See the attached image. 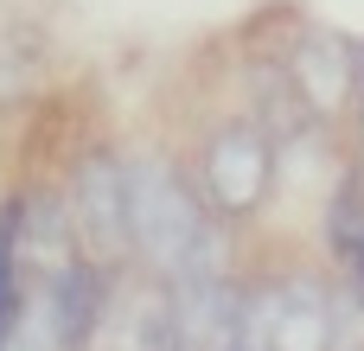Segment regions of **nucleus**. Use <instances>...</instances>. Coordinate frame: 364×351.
I'll use <instances>...</instances> for the list:
<instances>
[{
    "label": "nucleus",
    "mask_w": 364,
    "mask_h": 351,
    "mask_svg": "<svg viewBox=\"0 0 364 351\" xmlns=\"http://www.w3.org/2000/svg\"><path fill=\"white\" fill-rule=\"evenodd\" d=\"M211 205L173 160H128V256H141L154 275H192L211 269Z\"/></svg>",
    "instance_id": "obj_1"
},
{
    "label": "nucleus",
    "mask_w": 364,
    "mask_h": 351,
    "mask_svg": "<svg viewBox=\"0 0 364 351\" xmlns=\"http://www.w3.org/2000/svg\"><path fill=\"white\" fill-rule=\"evenodd\" d=\"M64 211H70V230L90 249V262H122L128 256V160H115L109 147L83 153Z\"/></svg>",
    "instance_id": "obj_2"
},
{
    "label": "nucleus",
    "mask_w": 364,
    "mask_h": 351,
    "mask_svg": "<svg viewBox=\"0 0 364 351\" xmlns=\"http://www.w3.org/2000/svg\"><path fill=\"white\" fill-rule=\"evenodd\" d=\"M269 134L256 122H224L211 141H205V160H198V192L218 217H243L269 198Z\"/></svg>",
    "instance_id": "obj_3"
},
{
    "label": "nucleus",
    "mask_w": 364,
    "mask_h": 351,
    "mask_svg": "<svg viewBox=\"0 0 364 351\" xmlns=\"http://www.w3.org/2000/svg\"><path fill=\"white\" fill-rule=\"evenodd\" d=\"M45 345L58 351H90L102 320H109V262H90V256H64L51 275H45Z\"/></svg>",
    "instance_id": "obj_4"
},
{
    "label": "nucleus",
    "mask_w": 364,
    "mask_h": 351,
    "mask_svg": "<svg viewBox=\"0 0 364 351\" xmlns=\"http://www.w3.org/2000/svg\"><path fill=\"white\" fill-rule=\"evenodd\" d=\"M166 294H173L179 351H230L243 288H230L218 269H192V275H173V288H166Z\"/></svg>",
    "instance_id": "obj_5"
},
{
    "label": "nucleus",
    "mask_w": 364,
    "mask_h": 351,
    "mask_svg": "<svg viewBox=\"0 0 364 351\" xmlns=\"http://www.w3.org/2000/svg\"><path fill=\"white\" fill-rule=\"evenodd\" d=\"M352 83H358V102H364V51H352Z\"/></svg>",
    "instance_id": "obj_6"
}]
</instances>
